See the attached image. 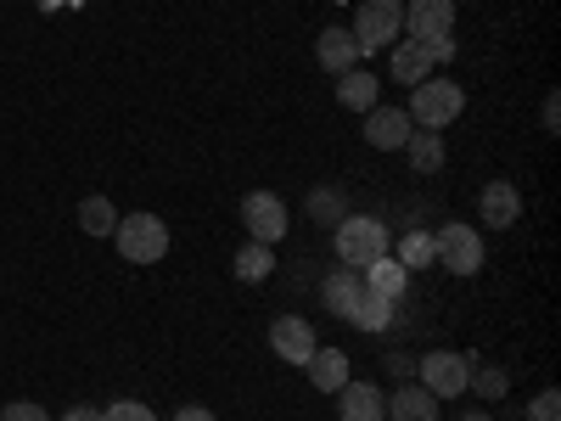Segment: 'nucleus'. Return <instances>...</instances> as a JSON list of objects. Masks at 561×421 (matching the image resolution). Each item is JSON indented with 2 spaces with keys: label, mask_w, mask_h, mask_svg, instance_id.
Segmentation results:
<instances>
[{
  "label": "nucleus",
  "mask_w": 561,
  "mask_h": 421,
  "mask_svg": "<svg viewBox=\"0 0 561 421\" xmlns=\"http://www.w3.org/2000/svg\"><path fill=\"white\" fill-rule=\"evenodd\" d=\"M410 124L415 129H433V135H444V124H455L460 113H466V90L455 84V79H438V73H427L421 84H410Z\"/></svg>",
  "instance_id": "f257e3e1"
},
{
  "label": "nucleus",
  "mask_w": 561,
  "mask_h": 421,
  "mask_svg": "<svg viewBox=\"0 0 561 421\" xmlns=\"http://www.w3.org/2000/svg\"><path fill=\"white\" fill-rule=\"evenodd\" d=\"M348 34L359 39V57L399 45V34H404V0H359V12H354V29H348Z\"/></svg>",
  "instance_id": "f03ea898"
},
{
  "label": "nucleus",
  "mask_w": 561,
  "mask_h": 421,
  "mask_svg": "<svg viewBox=\"0 0 561 421\" xmlns=\"http://www.w3.org/2000/svg\"><path fill=\"white\" fill-rule=\"evenodd\" d=\"M113 242L129 264H158V259H169V225L158 214H124L113 225Z\"/></svg>",
  "instance_id": "7ed1b4c3"
},
{
  "label": "nucleus",
  "mask_w": 561,
  "mask_h": 421,
  "mask_svg": "<svg viewBox=\"0 0 561 421\" xmlns=\"http://www.w3.org/2000/svg\"><path fill=\"white\" fill-rule=\"evenodd\" d=\"M337 259H343L348 270H365V264L388 259V225L370 219V214H348V219L337 225Z\"/></svg>",
  "instance_id": "20e7f679"
},
{
  "label": "nucleus",
  "mask_w": 561,
  "mask_h": 421,
  "mask_svg": "<svg viewBox=\"0 0 561 421\" xmlns=\"http://www.w3.org/2000/svg\"><path fill=\"white\" fill-rule=\"evenodd\" d=\"M433 248H438V264L449 275H478L483 270V237H478V225H466V219H449L433 237Z\"/></svg>",
  "instance_id": "39448f33"
},
{
  "label": "nucleus",
  "mask_w": 561,
  "mask_h": 421,
  "mask_svg": "<svg viewBox=\"0 0 561 421\" xmlns=\"http://www.w3.org/2000/svg\"><path fill=\"white\" fill-rule=\"evenodd\" d=\"M242 225H248V237L253 242H264V248H275L280 237H287V203H280L275 192H248L242 197Z\"/></svg>",
  "instance_id": "423d86ee"
},
{
  "label": "nucleus",
  "mask_w": 561,
  "mask_h": 421,
  "mask_svg": "<svg viewBox=\"0 0 561 421\" xmlns=\"http://www.w3.org/2000/svg\"><path fill=\"white\" fill-rule=\"evenodd\" d=\"M415 371H421V388H427L433 399H455V394H466V377H472V360L455 354V349H438V354L421 360Z\"/></svg>",
  "instance_id": "0eeeda50"
},
{
  "label": "nucleus",
  "mask_w": 561,
  "mask_h": 421,
  "mask_svg": "<svg viewBox=\"0 0 561 421\" xmlns=\"http://www.w3.org/2000/svg\"><path fill=\"white\" fill-rule=\"evenodd\" d=\"M455 29V0H410L404 7V34L410 39H444Z\"/></svg>",
  "instance_id": "6e6552de"
},
{
  "label": "nucleus",
  "mask_w": 561,
  "mask_h": 421,
  "mask_svg": "<svg viewBox=\"0 0 561 421\" xmlns=\"http://www.w3.org/2000/svg\"><path fill=\"white\" fill-rule=\"evenodd\" d=\"M410 113L404 107H370L365 113V140H370V147H377V152H404V140H410Z\"/></svg>",
  "instance_id": "1a4fd4ad"
},
{
  "label": "nucleus",
  "mask_w": 561,
  "mask_h": 421,
  "mask_svg": "<svg viewBox=\"0 0 561 421\" xmlns=\"http://www.w3.org/2000/svg\"><path fill=\"white\" fill-rule=\"evenodd\" d=\"M270 349L287 360V365H304L320 343H314V326H309L304 315H280V320L270 326Z\"/></svg>",
  "instance_id": "9d476101"
},
{
  "label": "nucleus",
  "mask_w": 561,
  "mask_h": 421,
  "mask_svg": "<svg viewBox=\"0 0 561 421\" xmlns=\"http://www.w3.org/2000/svg\"><path fill=\"white\" fill-rule=\"evenodd\" d=\"M478 214H483L489 230H511V225H517V214H523L517 185H511V180H489L483 197H478Z\"/></svg>",
  "instance_id": "9b49d317"
},
{
  "label": "nucleus",
  "mask_w": 561,
  "mask_h": 421,
  "mask_svg": "<svg viewBox=\"0 0 561 421\" xmlns=\"http://www.w3.org/2000/svg\"><path fill=\"white\" fill-rule=\"evenodd\" d=\"M337 410H343V421H382L388 416V394L377 388V383H343L337 388Z\"/></svg>",
  "instance_id": "f8f14e48"
},
{
  "label": "nucleus",
  "mask_w": 561,
  "mask_h": 421,
  "mask_svg": "<svg viewBox=\"0 0 561 421\" xmlns=\"http://www.w3.org/2000/svg\"><path fill=\"white\" fill-rule=\"evenodd\" d=\"M314 57H320V68L325 73H348V68H359V39L348 34V29H320V39H314Z\"/></svg>",
  "instance_id": "ddd939ff"
},
{
  "label": "nucleus",
  "mask_w": 561,
  "mask_h": 421,
  "mask_svg": "<svg viewBox=\"0 0 561 421\" xmlns=\"http://www.w3.org/2000/svg\"><path fill=\"white\" fill-rule=\"evenodd\" d=\"M388 52H393V79H399V84H421V79L438 68L427 39H399V45H388Z\"/></svg>",
  "instance_id": "4468645a"
},
{
  "label": "nucleus",
  "mask_w": 561,
  "mask_h": 421,
  "mask_svg": "<svg viewBox=\"0 0 561 421\" xmlns=\"http://www.w3.org/2000/svg\"><path fill=\"white\" fill-rule=\"evenodd\" d=\"M304 371H309V383H314L320 394H337V388L348 383V354H343V349H314V354L304 360Z\"/></svg>",
  "instance_id": "2eb2a0df"
},
{
  "label": "nucleus",
  "mask_w": 561,
  "mask_h": 421,
  "mask_svg": "<svg viewBox=\"0 0 561 421\" xmlns=\"http://www.w3.org/2000/svg\"><path fill=\"white\" fill-rule=\"evenodd\" d=\"M388 416H393V421H438V399L421 388V383H404V388H393Z\"/></svg>",
  "instance_id": "dca6fc26"
},
{
  "label": "nucleus",
  "mask_w": 561,
  "mask_h": 421,
  "mask_svg": "<svg viewBox=\"0 0 561 421\" xmlns=\"http://www.w3.org/2000/svg\"><path fill=\"white\" fill-rule=\"evenodd\" d=\"M377 96H382V79L365 73V68H348V73L337 79V102L354 107V113H370V107H377Z\"/></svg>",
  "instance_id": "f3484780"
},
{
  "label": "nucleus",
  "mask_w": 561,
  "mask_h": 421,
  "mask_svg": "<svg viewBox=\"0 0 561 421\" xmlns=\"http://www.w3.org/2000/svg\"><path fill=\"white\" fill-rule=\"evenodd\" d=\"M348 326H359V332H388L393 326V298H382V293H359L354 298V309H348Z\"/></svg>",
  "instance_id": "a211bd4d"
},
{
  "label": "nucleus",
  "mask_w": 561,
  "mask_h": 421,
  "mask_svg": "<svg viewBox=\"0 0 561 421\" xmlns=\"http://www.w3.org/2000/svg\"><path fill=\"white\" fill-rule=\"evenodd\" d=\"M404 152H410V169H415V174H438V169H444V135H433V129H410Z\"/></svg>",
  "instance_id": "6ab92c4d"
},
{
  "label": "nucleus",
  "mask_w": 561,
  "mask_h": 421,
  "mask_svg": "<svg viewBox=\"0 0 561 421\" xmlns=\"http://www.w3.org/2000/svg\"><path fill=\"white\" fill-rule=\"evenodd\" d=\"M404 281H410V270L399 264V259H377V264H365V287L370 293H382V298H404Z\"/></svg>",
  "instance_id": "aec40b11"
},
{
  "label": "nucleus",
  "mask_w": 561,
  "mask_h": 421,
  "mask_svg": "<svg viewBox=\"0 0 561 421\" xmlns=\"http://www.w3.org/2000/svg\"><path fill=\"white\" fill-rule=\"evenodd\" d=\"M359 293H365V281H359V270H348V264H343V270H337L332 281H325V309H332V315H343V320H348V309H354V298H359Z\"/></svg>",
  "instance_id": "412c9836"
},
{
  "label": "nucleus",
  "mask_w": 561,
  "mask_h": 421,
  "mask_svg": "<svg viewBox=\"0 0 561 421\" xmlns=\"http://www.w3.org/2000/svg\"><path fill=\"white\" fill-rule=\"evenodd\" d=\"M113 225H118V208L107 197H84L79 203V230L84 237H113Z\"/></svg>",
  "instance_id": "4be33fe9"
},
{
  "label": "nucleus",
  "mask_w": 561,
  "mask_h": 421,
  "mask_svg": "<svg viewBox=\"0 0 561 421\" xmlns=\"http://www.w3.org/2000/svg\"><path fill=\"white\" fill-rule=\"evenodd\" d=\"M237 281H270L275 275V248H264V242H248L242 253H237Z\"/></svg>",
  "instance_id": "5701e85b"
},
{
  "label": "nucleus",
  "mask_w": 561,
  "mask_h": 421,
  "mask_svg": "<svg viewBox=\"0 0 561 421\" xmlns=\"http://www.w3.org/2000/svg\"><path fill=\"white\" fill-rule=\"evenodd\" d=\"M399 264H404V270H427V264H438V248H433L427 230H410V237L399 242Z\"/></svg>",
  "instance_id": "b1692460"
},
{
  "label": "nucleus",
  "mask_w": 561,
  "mask_h": 421,
  "mask_svg": "<svg viewBox=\"0 0 561 421\" xmlns=\"http://www.w3.org/2000/svg\"><path fill=\"white\" fill-rule=\"evenodd\" d=\"M466 388H478L483 399H500V394L511 388V377H505L500 365H472V377H466Z\"/></svg>",
  "instance_id": "393cba45"
},
{
  "label": "nucleus",
  "mask_w": 561,
  "mask_h": 421,
  "mask_svg": "<svg viewBox=\"0 0 561 421\" xmlns=\"http://www.w3.org/2000/svg\"><path fill=\"white\" fill-rule=\"evenodd\" d=\"M102 421H158L147 405H135V399H118V405H107L102 410Z\"/></svg>",
  "instance_id": "a878e982"
},
{
  "label": "nucleus",
  "mask_w": 561,
  "mask_h": 421,
  "mask_svg": "<svg viewBox=\"0 0 561 421\" xmlns=\"http://www.w3.org/2000/svg\"><path fill=\"white\" fill-rule=\"evenodd\" d=\"M314 219H320V225H332V230L343 225V208H337L332 192H314Z\"/></svg>",
  "instance_id": "bb28decb"
},
{
  "label": "nucleus",
  "mask_w": 561,
  "mask_h": 421,
  "mask_svg": "<svg viewBox=\"0 0 561 421\" xmlns=\"http://www.w3.org/2000/svg\"><path fill=\"white\" fill-rule=\"evenodd\" d=\"M528 416H534V421H561V399H556V388H545V394L534 399Z\"/></svg>",
  "instance_id": "cd10ccee"
},
{
  "label": "nucleus",
  "mask_w": 561,
  "mask_h": 421,
  "mask_svg": "<svg viewBox=\"0 0 561 421\" xmlns=\"http://www.w3.org/2000/svg\"><path fill=\"white\" fill-rule=\"evenodd\" d=\"M0 421H51V416H45L39 405H28V399H18V405L0 410Z\"/></svg>",
  "instance_id": "c85d7f7f"
},
{
  "label": "nucleus",
  "mask_w": 561,
  "mask_h": 421,
  "mask_svg": "<svg viewBox=\"0 0 561 421\" xmlns=\"http://www.w3.org/2000/svg\"><path fill=\"white\" fill-rule=\"evenodd\" d=\"M174 421H214V410H203V405H185Z\"/></svg>",
  "instance_id": "c756f323"
},
{
  "label": "nucleus",
  "mask_w": 561,
  "mask_h": 421,
  "mask_svg": "<svg viewBox=\"0 0 561 421\" xmlns=\"http://www.w3.org/2000/svg\"><path fill=\"white\" fill-rule=\"evenodd\" d=\"M388 371H399V377H410V371H415V360H404V354H388Z\"/></svg>",
  "instance_id": "7c9ffc66"
},
{
  "label": "nucleus",
  "mask_w": 561,
  "mask_h": 421,
  "mask_svg": "<svg viewBox=\"0 0 561 421\" xmlns=\"http://www.w3.org/2000/svg\"><path fill=\"white\" fill-rule=\"evenodd\" d=\"M62 421H102V410H84V405H73V410H68Z\"/></svg>",
  "instance_id": "2f4dec72"
},
{
  "label": "nucleus",
  "mask_w": 561,
  "mask_h": 421,
  "mask_svg": "<svg viewBox=\"0 0 561 421\" xmlns=\"http://www.w3.org/2000/svg\"><path fill=\"white\" fill-rule=\"evenodd\" d=\"M455 421H494L489 410H466V416H455Z\"/></svg>",
  "instance_id": "473e14b6"
},
{
  "label": "nucleus",
  "mask_w": 561,
  "mask_h": 421,
  "mask_svg": "<svg viewBox=\"0 0 561 421\" xmlns=\"http://www.w3.org/2000/svg\"><path fill=\"white\" fill-rule=\"evenodd\" d=\"M337 7H343V0H337Z\"/></svg>",
  "instance_id": "72a5a7b5"
}]
</instances>
